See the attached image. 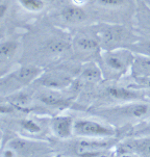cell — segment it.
Instances as JSON below:
<instances>
[{
	"label": "cell",
	"instance_id": "9a60e30c",
	"mask_svg": "<svg viewBox=\"0 0 150 157\" xmlns=\"http://www.w3.org/2000/svg\"><path fill=\"white\" fill-rule=\"evenodd\" d=\"M81 76L84 77L85 80L92 81V82H98L102 79V71L99 66L95 63H89L85 66V69L82 70Z\"/></svg>",
	"mask_w": 150,
	"mask_h": 157
},
{
	"label": "cell",
	"instance_id": "d4e9b609",
	"mask_svg": "<svg viewBox=\"0 0 150 157\" xmlns=\"http://www.w3.org/2000/svg\"><path fill=\"white\" fill-rule=\"evenodd\" d=\"M1 157H18V155L13 149L6 147V149H4V150L2 151Z\"/></svg>",
	"mask_w": 150,
	"mask_h": 157
},
{
	"label": "cell",
	"instance_id": "ac0fdd59",
	"mask_svg": "<svg viewBox=\"0 0 150 157\" xmlns=\"http://www.w3.org/2000/svg\"><path fill=\"white\" fill-rule=\"evenodd\" d=\"M18 49V44L14 41H6L0 44V59L10 58Z\"/></svg>",
	"mask_w": 150,
	"mask_h": 157
},
{
	"label": "cell",
	"instance_id": "4316f807",
	"mask_svg": "<svg viewBox=\"0 0 150 157\" xmlns=\"http://www.w3.org/2000/svg\"><path fill=\"white\" fill-rule=\"evenodd\" d=\"M73 2H74L75 5H78V6H80V5L85 3V2H87V0H73Z\"/></svg>",
	"mask_w": 150,
	"mask_h": 157
},
{
	"label": "cell",
	"instance_id": "5b68a950",
	"mask_svg": "<svg viewBox=\"0 0 150 157\" xmlns=\"http://www.w3.org/2000/svg\"><path fill=\"white\" fill-rule=\"evenodd\" d=\"M114 137L112 138H87L82 137L73 144L72 153L77 157H100L109 151L114 145Z\"/></svg>",
	"mask_w": 150,
	"mask_h": 157
},
{
	"label": "cell",
	"instance_id": "30bf717a",
	"mask_svg": "<svg viewBox=\"0 0 150 157\" xmlns=\"http://www.w3.org/2000/svg\"><path fill=\"white\" fill-rule=\"evenodd\" d=\"M106 94L111 99L122 101L124 103L132 102V101H141L144 99V96L141 92L122 86H109L106 89Z\"/></svg>",
	"mask_w": 150,
	"mask_h": 157
},
{
	"label": "cell",
	"instance_id": "484cf974",
	"mask_svg": "<svg viewBox=\"0 0 150 157\" xmlns=\"http://www.w3.org/2000/svg\"><path fill=\"white\" fill-rule=\"evenodd\" d=\"M6 12H7V5L4 3H1L0 4V19L4 17Z\"/></svg>",
	"mask_w": 150,
	"mask_h": 157
},
{
	"label": "cell",
	"instance_id": "52a82bcc",
	"mask_svg": "<svg viewBox=\"0 0 150 157\" xmlns=\"http://www.w3.org/2000/svg\"><path fill=\"white\" fill-rule=\"evenodd\" d=\"M74 122L70 116H56L50 122V127L56 137L68 140L74 135Z\"/></svg>",
	"mask_w": 150,
	"mask_h": 157
},
{
	"label": "cell",
	"instance_id": "6da1fadb",
	"mask_svg": "<svg viewBox=\"0 0 150 157\" xmlns=\"http://www.w3.org/2000/svg\"><path fill=\"white\" fill-rule=\"evenodd\" d=\"M99 114L108 120V123L112 126H123L150 117V103L132 101L114 107H108L99 111Z\"/></svg>",
	"mask_w": 150,
	"mask_h": 157
},
{
	"label": "cell",
	"instance_id": "d6986e66",
	"mask_svg": "<svg viewBox=\"0 0 150 157\" xmlns=\"http://www.w3.org/2000/svg\"><path fill=\"white\" fill-rule=\"evenodd\" d=\"M128 49H130L133 53H139V54H144L150 56V41L136 42Z\"/></svg>",
	"mask_w": 150,
	"mask_h": 157
},
{
	"label": "cell",
	"instance_id": "83f0119b",
	"mask_svg": "<svg viewBox=\"0 0 150 157\" xmlns=\"http://www.w3.org/2000/svg\"><path fill=\"white\" fill-rule=\"evenodd\" d=\"M56 157H66V156H61H61H56Z\"/></svg>",
	"mask_w": 150,
	"mask_h": 157
},
{
	"label": "cell",
	"instance_id": "2e32d148",
	"mask_svg": "<svg viewBox=\"0 0 150 157\" xmlns=\"http://www.w3.org/2000/svg\"><path fill=\"white\" fill-rule=\"evenodd\" d=\"M41 101L44 104L52 107H63V106H68L69 101L61 98V96L55 94H46L41 97Z\"/></svg>",
	"mask_w": 150,
	"mask_h": 157
},
{
	"label": "cell",
	"instance_id": "9c48e42d",
	"mask_svg": "<svg viewBox=\"0 0 150 157\" xmlns=\"http://www.w3.org/2000/svg\"><path fill=\"white\" fill-rule=\"evenodd\" d=\"M130 73L136 82L150 79V56L135 53V59L131 65Z\"/></svg>",
	"mask_w": 150,
	"mask_h": 157
},
{
	"label": "cell",
	"instance_id": "8992f818",
	"mask_svg": "<svg viewBox=\"0 0 150 157\" xmlns=\"http://www.w3.org/2000/svg\"><path fill=\"white\" fill-rule=\"evenodd\" d=\"M6 147L13 149L17 153L18 157H34L48 151L44 144L24 138H14L10 140Z\"/></svg>",
	"mask_w": 150,
	"mask_h": 157
},
{
	"label": "cell",
	"instance_id": "44dd1931",
	"mask_svg": "<svg viewBox=\"0 0 150 157\" xmlns=\"http://www.w3.org/2000/svg\"><path fill=\"white\" fill-rule=\"evenodd\" d=\"M21 126L27 132L33 134H37L41 131L40 125L36 123L34 121H33V120H23V121H21Z\"/></svg>",
	"mask_w": 150,
	"mask_h": 157
},
{
	"label": "cell",
	"instance_id": "8fae6325",
	"mask_svg": "<svg viewBox=\"0 0 150 157\" xmlns=\"http://www.w3.org/2000/svg\"><path fill=\"white\" fill-rule=\"evenodd\" d=\"M41 74V70L34 66H25L22 67L20 70H18L13 75V84L17 83V86H27L34 79H37L39 75ZM16 86V84H15Z\"/></svg>",
	"mask_w": 150,
	"mask_h": 157
},
{
	"label": "cell",
	"instance_id": "277c9868",
	"mask_svg": "<svg viewBox=\"0 0 150 157\" xmlns=\"http://www.w3.org/2000/svg\"><path fill=\"white\" fill-rule=\"evenodd\" d=\"M117 130L109 124H102L89 119H79L74 122V135L87 138H112Z\"/></svg>",
	"mask_w": 150,
	"mask_h": 157
},
{
	"label": "cell",
	"instance_id": "e0dca14e",
	"mask_svg": "<svg viewBox=\"0 0 150 157\" xmlns=\"http://www.w3.org/2000/svg\"><path fill=\"white\" fill-rule=\"evenodd\" d=\"M98 6L108 10H117L128 4V0H96Z\"/></svg>",
	"mask_w": 150,
	"mask_h": 157
},
{
	"label": "cell",
	"instance_id": "603a6c76",
	"mask_svg": "<svg viewBox=\"0 0 150 157\" xmlns=\"http://www.w3.org/2000/svg\"><path fill=\"white\" fill-rule=\"evenodd\" d=\"M111 157H133V154L128 152V151H126L125 149H123L122 147H119L118 150L112 154Z\"/></svg>",
	"mask_w": 150,
	"mask_h": 157
},
{
	"label": "cell",
	"instance_id": "ffe728a7",
	"mask_svg": "<svg viewBox=\"0 0 150 157\" xmlns=\"http://www.w3.org/2000/svg\"><path fill=\"white\" fill-rule=\"evenodd\" d=\"M19 2L24 9L30 12H38L44 7L43 0H19Z\"/></svg>",
	"mask_w": 150,
	"mask_h": 157
},
{
	"label": "cell",
	"instance_id": "7402d4cb",
	"mask_svg": "<svg viewBox=\"0 0 150 157\" xmlns=\"http://www.w3.org/2000/svg\"><path fill=\"white\" fill-rule=\"evenodd\" d=\"M68 47H69L68 43H66V42H64V41H53L48 45L49 51H51L53 53L64 52L65 50L68 49Z\"/></svg>",
	"mask_w": 150,
	"mask_h": 157
},
{
	"label": "cell",
	"instance_id": "5bb4252c",
	"mask_svg": "<svg viewBox=\"0 0 150 157\" xmlns=\"http://www.w3.org/2000/svg\"><path fill=\"white\" fill-rule=\"evenodd\" d=\"M61 17L71 23H79L85 20L87 14L78 5H69L61 10Z\"/></svg>",
	"mask_w": 150,
	"mask_h": 157
},
{
	"label": "cell",
	"instance_id": "ba28073f",
	"mask_svg": "<svg viewBox=\"0 0 150 157\" xmlns=\"http://www.w3.org/2000/svg\"><path fill=\"white\" fill-rule=\"evenodd\" d=\"M123 149L139 157H150V136L129 138L121 144Z\"/></svg>",
	"mask_w": 150,
	"mask_h": 157
},
{
	"label": "cell",
	"instance_id": "4fadbf2b",
	"mask_svg": "<svg viewBox=\"0 0 150 157\" xmlns=\"http://www.w3.org/2000/svg\"><path fill=\"white\" fill-rule=\"evenodd\" d=\"M76 48L78 51L85 54L100 55V43H99L97 38H92V36H81L78 38L75 42Z\"/></svg>",
	"mask_w": 150,
	"mask_h": 157
},
{
	"label": "cell",
	"instance_id": "cb8c5ba5",
	"mask_svg": "<svg viewBox=\"0 0 150 157\" xmlns=\"http://www.w3.org/2000/svg\"><path fill=\"white\" fill-rule=\"evenodd\" d=\"M15 110L14 106L10 105H0V114H9L12 113Z\"/></svg>",
	"mask_w": 150,
	"mask_h": 157
},
{
	"label": "cell",
	"instance_id": "7c38bea8",
	"mask_svg": "<svg viewBox=\"0 0 150 157\" xmlns=\"http://www.w3.org/2000/svg\"><path fill=\"white\" fill-rule=\"evenodd\" d=\"M40 81H41V84L47 87L60 90L70 86L72 79L69 75L64 73H51L48 75H44Z\"/></svg>",
	"mask_w": 150,
	"mask_h": 157
},
{
	"label": "cell",
	"instance_id": "7a4b0ae2",
	"mask_svg": "<svg viewBox=\"0 0 150 157\" xmlns=\"http://www.w3.org/2000/svg\"><path fill=\"white\" fill-rule=\"evenodd\" d=\"M100 69L103 77L108 79H119L130 71L135 59V53L128 48H117L103 50L100 53Z\"/></svg>",
	"mask_w": 150,
	"mask_h": 157
},
{
	"label": "cell",
	"instance_id": "3957f363",
	"mask_svg": "<svg viewBox=\"0 0 150 157\" xmlns=\"http://www.w3.org/2000/svg\"><path fill=\"white\" fill-rule=\"evenodd\" d=\"M97 39L104 50L129 48L136 42V38L123 25L106 24L99 28Z\"/></svg>",
	"mask_w": 150,
	"mask_h": 157
}]
</instances>
